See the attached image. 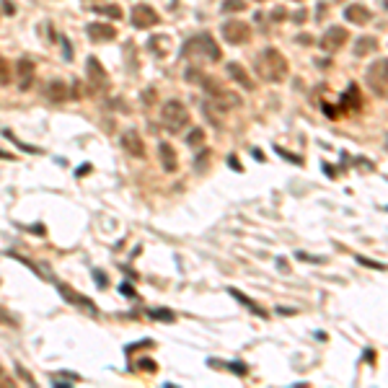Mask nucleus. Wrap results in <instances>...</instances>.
<instances>
[{
  "mask_svg": "<svg viewBox=\"0 0 388 388\" xmlns=\"http://www.w3.org/2000/svg\"><path fill=\"white\" fill-rule=\"evenodd\" d=\"M228 163H230V168H236V171H241V163H238V160H236V156H230V158H228Z\"/></svg>",
  "mask_w": 388,
  "mask_h": 388,
  "instance_id": "37",
  "label": "nucleus"
},
{
  "mask_svg": "<svg viewBox=\"0 0 388 388\" xmlns=\"http://www.w3.org/2000/svg\"><path fill=\"white\" fill-rule=\"evenodd\" d=\"M357 261H360V264H365V267H373V269H383V264H378V261H370V259H365V256H357Z\"/></svg>",
  "mask_w": 388,
  "mask_h": 388,
  "instance_id": "31",
  "label": "nucleus"
},
{
  "mask_svg": "<svg viewBox=\"0 0 388 388\" xmlns=\"http://www.w3.org/2000/svg\"><path fill=\"white\" fill-rule=\"evenodd\" d=\"M202 142H205V130H200V127H194L192 132L186 135V145H189V148H200Z\"/></svg>",
  "mask_w": 388,
  "mask_h": 388,
  "instance_id": "21",
  "label": "nucleus"
},
{
  "mask_svg": "<svg viewBox=\"0 0 388 388\" xmlns=\"http://www.w3.org/2000/svg\"><path fill=\"white\" fill-rule=\"evenodd\" d=\"M254 70L259 73L261 80H267V83H282V80L287 78V60L282 57L279 49L267 47V49H261L256 55Z\"/></svg>",
  "mask_w": 388,
  "mask_h": 388,
  "instance_id": "1",
  "label": "nucleus"
},
{
  "mask_svg": "<svg viewBox=\"0 0 388 388\" xmlns=\"http://www.w3.org/2000/svg\"><path fill=\"white\" fill-rule=\"evenodd\" d=\"M269 19L272 21H285V8H274V11L269 13Z\"/></svg>",
  "mask_w": 388,
  "mask_h": 388,
  "instance_id": "29",
  "label": "nucleus"
},
{
  "mask_svg": "<svg viewBox=\"0 0 388 388\" xmlns=\"http://www.w3.org/2000/svg\"><path fill=\"white\" fill-rule=\"evenodd\" d=\"M246 8V0H225V3L220 5L223 13H233V11H243Z\"/></svg>",
  "mask_w": 388,
  "mask_h": 388,
  "instance_id": "24",
  "label": "nucleus"
},
{
  "mask_svg": "<svg viewBox=\"0 0 388 388\" xmlns=\"http://www.w3.org/2000/svg\"><path fill=\"white\" fill-rule=\"evenodd\" d=\"M137 365H140L142 370H145V373H156V363H153V360H148V357H142Z\"/></svg>",
  "mask_w": 388,
  "mask_h": 388,
  "instance_id": "27",
  "label": "nucleus"
},
{
  "mask_svg": "<svg viewBox=\"0 0 388 388\" xmlns=\"http://www.w3.org/2000/svg\"><path fill=\"white\" fill-rule=\"evenodd\" d=\"M347 106V109H360V91L355 86H349V91L344 93V101H342Z\"/></svg>",
  "mask_w": 388,
  "mask_h": 388,
  "instance_id": "20",
  "label": "nucleus"
},
{
  "mask_svg": "<svg viewBox=\"0 0 388 388\" xmlns=\"http://www.w3.org/2000/svg\"><path fill=\"white\" fill-rule=\"evenodd\" d=\"M182 55L184 57H205V60H210V62H220L223 52H220L218 42H215L210 34H194L192 39L184 42Z\"/></svg>",
  "mask_w": 388,
  "mask_h": 388,
  "instance_id": "2",
  "label": "nucleus"
},
{
  "mask_svg": "<svg viewBox=\"0 0 388 388\" xmlns=\"http://www.w3.org/2000/svg\"><path fill=\"white\" fill-rule=\"evenodd\" d=\"M158 158H160V166H163L166 174H174L179 168V160H176V150L168 145V142H160L158 145Z\"/></svg>",
  "mask_w": 388,
  "mask_h": 388,
  "instance_id": "11",
  "label": "nucleus"
},
{
  "mask_svg": "<svg viewBox=\"0 0 388 388\" xmlns=\"http://www.w3.org/2000/svg\"><path fill=\"white\" fill-rule=\"evenodd\" d=\"M60 293L65 295L68 300H75V305H83V308H88V311L96 313V305H93L91 297H86V295H80V293H75V290H70V287H65V285H60Z\"/></svg>",
  "mask_w": 388,
  "mask_h": 388,
  "instance_id": "17",
  "label": "nucleus"
},
{
  "mask_svg": "<svg viewBox=\"0 0 388 388\" xmlns=\"http://www.w3.org/2000/svg\"><path fill=\"white\" fill-rule=\"evenodd\" d=\"M166 44H168V39L166 37H150V42H148V47L156 52L158 57H166L168 52H166Z\"/></svg>",
  "mask_w": 388,
  "mask_h": 388,
  "instance_id": "19",
  "label": "nucleus"
},
{
  "mask_svg": "<svg viewBox=\"0 0 388 388\" xmlns=\"http://www.w3.org/2000/svg\"><path fill=\"white\" fill-rule=\"evenodd\" d=\"M16 68H19V86H21V91H26L34 83V62L29 57H21L16 62Z\"/></svg>",
  "mask_w": 388,
  "mask_h": 388,
  "instance_id": "13",
  "label": "nucleus"
},
{
  "mask_svg": "<svg viewBox=\"0 0 388 388\" xmlns=\"http://www.w3.org/2000/svg\"><path fill=\"white\" fill-rule=\"evenodd\" d=\"M277 153H279V156H285L287 160H293V163H300V158L293 156V153H287V150H282V148H277Z\"/></svg>",
  "mask_w": 388,
  "mask_h": 388,
  "instance_id": "33",
  "label": "nucleus"
},
{
  "mask_svg": "<svg viewBox=\"0 0 388 388\" xmlns=\"http://www.w3.org/2000/svg\"><path fill=\"white\" fill-rule=\"evenodd\" d=\"M220 34L228 44L238 47V44H246L251 39V26L246 21H241V19H233V21H225L220 26Z\"/></svg>",
  "mask_w": 388,
  "mask_h": 388,
  "instance_id": "5",
  "label": "nucleus"
},
{
  "mask_svg": "<svg viewBox=\"0 0 388 388\" xmlns=\"http://www.w3.org/2000/svg\"><path fill=\"white\" fill-rule=\"evenodd\" d=\"M142 101H145V104H153V101H156V91H153V88H150V91H145V98H142Z\"/></svg>",
  "mask_w": 388,
  "mask_h": 388,
  "instance_id": "36",
  "label": "nucleus"
},
{
  "mask_svg": "<svg viewBox=\"0 0 388 388\" xmlns=\"http://www.w3.org/2000/svg\"><path fill=\"white\" fill-rule=\"evenodd\" d=\"M225 70H228V75L236 80L241 88H246V91H251V88H254V80L249 78V73H246V68H243V65H238V62H230Z\"/></svg>",
  "mask_w": 388,
  "mask_h": 388,
  "instance_id": "15",
  "label": "nucleus"
},
{
  "mask_svg": "<svg viewBox=\"0 0 388 388\" xmlns=\"http://www.w3.org/2000/svg\"><path fill=\"white\" fill-rule=\"evenodd\" d=\"M207 158H210V153H207V150H202V153H200V158H197V168H200V171L205 168V163H207Z\"/></svg>",
  "mask_w": 388,
  "mask_h": 388,
  "instance_id": "32",
  "label": "nucleus"
},
{
  "mask_svg": "<svg viewBox=\"0 0 388 388\" xmlns=\"http://www.w3.org/2000/svg\"><path fill=\"white\" fill-rule=\"evenodd\" d=\"M13 80V73H11V65H8L5 57H0V86H8Z\"/></svg>",
  "mask_w": 388,
  "mask_h": 388,
  "instance_id": "22",
  "label": "nucleus"
},
{
  "mask_svg": "<svg viewBox=\"0 0 388 388\" xmlns=\"http://www.w3.org/2000/svg\"><path fill=\"white\" fill-rule=\"evenodd\" d=\"M96 13L109 16V19H114V21L122 19V8H119V5H101V8H96Z\"/></svg>",
  "mask_w": 388,
  "mask_h": 388,
  "instance_id": "23",
  "label": "nucleus"
},
{
  "mask_svg": "<svg viewBox=\"0 0 388 388\" xmlns=\"http://www.w3.org/2000/svg\"><path fill=\"white\" fill-rule=\"evenodd\" d=\"M160 124H163V130L176 135L182 132L186 124H189V109L179 101V98H171L160 106Z\"/></svg>",
  "mask_w": 388,
  "mask_h": 388,
  "instance_id": "3",
  "label": "nucleus"
},
{
  "mask_svg": "<svg viewBox=\"0 0 388 388\" xmlns=\"http://www.w3.org/2000/svg\"><path fill=\"white\" fill-rule=\"evenodd\" d=\"M93 277H96V285H98V287H106V277H104V272H98V269H96Z\"/></svg>",
  "mask_w": 388,
  "mask_h": 388,
  "instance_id": "35",
  "label": "nucleus"
},
{
  "mask_svg": "<svg viewBox=\"0 0 388 388\" xmlns=\"http://www.w3.org/2000/svg\"><path fill=\"white\" fill-rule=\"evenodd\" d=\"M150 319H160V321H168V323H171L176 316L171 313V311H150Z\"/></svg>",
  "mask_w": 388,
  "mask_h": 388,
  "instance_id": "26",
  "label": "nucleus"
},
{
  "mask_svg": "<svg viewBox=\"0 0 388 388\" xmlns=\"http://www.w3.org/2000/svg\"><path fill=\"white\" fill-rule=\"evenodd\" d=\"M378 52V39L375 37H360L355 44V55L357 57H365V55H375Z\"/></svg>",
  "mask_w": 388,
  "mask_h": 388,
  "instance_id": "16",
  "label": "nucleus"
},
{
  "mask_svg": "<svg viewBox=\"0 0 388 388\" xmlns=\"http://www.w3.org/2000/svg\"><path fill=\"white\" fill-rule=\"evenodd\" d=\"M337 3H342V0H337Z\"/></svg>",
  "mask_w": 388,
  "mask_h": 388,
  "instance_id": "40",
  "label": "nucleus"
},
{
  "mask_svg": "<svg viewBox=\"0 0 388 388\" xmlns=\"http://www.w3.org/2000/svg\"><path fill=\"white\" fill-rule=\"evenodd\" d=\"M0 8H3V11H5V16H13V11H16L11 0H3V3H0Z\"/></svg>",
  "mask_w": 388,
  "mask_h": 388,
  "instance_id": "34",
  "label": "nucleus"
},
{
  "mask_svg": "<svg viewBox=\"0 0 388 388\" xmlns=\"http://www.w3.org/2000/svg\"><path fill=\"white\" fill-rule=\"evenodd\" d=\"M0 158H13V156H11V153H0Z\"/></svg>",
  "mask_w": 388,
  "mask_h": 388,
  "instance_id": "38",
  "label": "nucleus"
},
{
  "mask_svg": "<svg viewBox=\"0 0 388 388\" xmlns=\"http://www.w3.org/2000/svg\"><path fill=\"white\" fill-rule=\"evenodd\" d=\"M293 21H295V23H305V21H308V11H295Z\"/></svg>",
  "mask_w": 388,
  "mask_h": 388,
  "instance_id": "30",
  "label": "nucleus"
},
{
  "mask_svg": "<svg viewBox=\"0 0 388 388\" xmlns=\"http://www.w3.org/2000/svg\"><path fill=\"white\" fill-rule=\"evenodd\" d=\"M344 19L349 21V23H357V26H365V23H370L373 21V13L367 11L365 5H347V11H344Z\"/></svg>",
  "mask_w": 388,
  "mask_h": 388,
  "instance_id": "12",
  "label": "nucleus"
},
{
  "mask_svg": "<svg viewBox=\"0 0 388 388\" xmlns=\"http://www.w3.org/2000/svg\"><path fill=\"white\" fill-rule=\"evenodd\" d=\"M122 148L127 150L132 158H145V145H142V137H140L135 130H130V132L122 135Z\"/></svg>",
  "mask_w": 388,
  "mask_h": 388,
  "instance_id": "9",
  "label": "nucleus"
},
{
  "mask_svg": "<svg viewBox=\"0 0 388 388\" xmlns=\"http://www.w3.org/2000/svg\"><path fill=\"white\" fill-rule=\"evenodd\" d=\"M86 34H88L93 42H112V39L116 37V31L112 29L109 23H98V21L88 23V26H86Z\"/></svg>",
  "mask_w": 388,
  "mask_h": 388,
  "instance_id": "10",
  "label": "nucleus"
},
{
  "mask_svg": "<svg viewBox=\"0 0 388 388\" xmlns=\"http://www.w3.org/2000/svg\"><path fill=\"white\" fill-rule=\"evenodd\" d=\"M86 75H88V80H91L96 88H106V86H109V75H106L104 65H101L96 57H88V62H86Z\"/></svg>",
  "mask_w": 388,
  "mask_h": 388,
  "instance_id": "8",
  "label": "nucleus"
},
{
  "mask_svg": "<svg viewBox=\"0 0 388 388\" xmlns=\"http://www.w3.org/2000/svg\"><path fill=\"white\" fill-rule=\"evenodd\" d=\"M130 21H132L135 29H150V26H156L160 19H158V13H156V8H153V5L140 3V5H135V8H132Z\"/></svg>",
  "mask_w": 388,
  "mask_h": 388,
  "instance_id": "6",
  "label": "nucleus"
},
{
  "mask_svg": "<svg viewBox=\"0 0 388 388\" xmlns=\"http://www.w3.org/2000/svg\"><path fill=\"white\" fill-rule=\"evenodd\" d=\"M344 42H347V29L344 26H329V29L321 34L319 47L323 52H337L339 47H344Z\"/></svg>",
  "mask_w": 388,
  "mask_h": 388,
  "instance_id": "7",
  "label": "nucleus"
},
{
  "mask_svg": "<svg viewBox=\"0 0 388 388\" xmlns=\"http://www.w3.org/2000/svg\"><path fill=\"white\" fill-rule=\"evenodd\" d=\"M0 373H3V370H0Z\"/></svg>",
  "mask_w": 388,
  "mask_h": 388,
  "instance_id": "41",
  "label": "nucleus"
},
{
  "mask_svg": "<svg viewBox=\"0 0 388 388\" xmlns=\"http://www.w3.org/2000/svg\"><path fill=\"white\" fill-rule=\"evenodd\" d=\"M228 293H230L233 297H236V300H241V303H243V305H246V308H249V311H254L256 316H261V319H267V311H264V308H259V305H256L254 300H251V297H249V295H243L241 290H236V287H230V290H228Z\"/></svg>",
  "mask_w": 388,
  "mask_h": 388,
  "instance_id": "18",
  "label": "nucleus"
},
{
  "mask_svg": "<svg viewBox=\"0 0 388 388\" xmlns=\"http://www.w3.org/2000/svg\"><path fill=\"white\" fill-rule=\"evenodd\" d=\"M230 370H236L238 375H246V373H249V367H246V363H241V360H236V363H230Z\"/></svg>",
  "mask_w": 388,
  "mask_h": 388,
  "instance_id": "28",
  "label": "nucleus"
},
{
  "mask_svg": "<svg viewBox=\"0 0 388 388\" xmlns=\"http://www.w3.org/2000/svg\"><path fill=\"white\" fill-rule=\"evenodd\" d=\"M365 80H367L370 91H373L378 98H386V93H388V60L378 57L373 65L367 68Z\"/></svg>",
  "mask_w": 388,
  "mask_h": 388,
  "instance_id": "4",
  "label": "nucleus"
},
{
  "mask_svg": "<svg viewBox=\"0 0 388 388\" xmlns=\"http://www.w3.org/2000/svg\"><path fill=\"white\" fill-rule=\"evenodd\" d=\"M254 3H264V0H254Z\"/></svg>",
  "mask_w": 388,
  "mask_h": 388,
  "instance_id": "39",
  "label": "nucleus"
},
{
  "mask_svg": "<svg viewBox=\"0 0 388 388\" xmlns=\"http://www.w3.org/2000/svg\"><path fill=\"white\" fill-rule=\"evenodd\" d=\"M184 78H186V83H197V86H200V80L205 78V73H202V70H197V68H186V75Z\"/></svg>",
  "mask_w": 388,
  "mask_h": 388,
  "instance_id": "25",
  "label": "nucleus"
},
{
  "mask_svg": "<svg viewBox=\"0 0 388 388\" xmlns=\"http://www.w3.org/2000/svg\"><path fill=\"white\" fill-rule=\"evenodd\" d=\"M44 96H47L49 101L60 104V101H65V98L70 96V91H68V86L62 83V80H49V83L44 86Z\"/></svg>",
  "mask_w": 388,
  "mask_h": 388,
  "instance_id": "14",
  "label": "nucleus"
}]
</instances>
